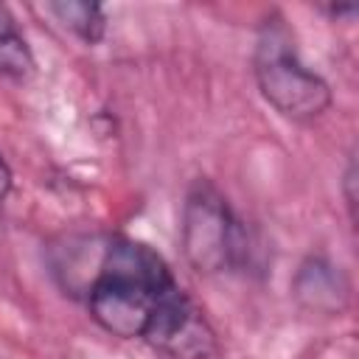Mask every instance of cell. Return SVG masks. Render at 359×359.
Returning a JSON list of instances; mask_svg holds the SVG:
<instances>
[{"instance_id":"obj_1","label":"cell","mask_w":359,"mask_h":359,"mask_svg":"<svg viewBox=\"0 0 359 359\" xmlns=\"http://www.w3.org/2000/svg\"><path fill=\"white\" fill-rule=\"evenodd\" d=\"M101 328L123 339H146L163 353L180 351L202 311L177 286L168 264L143 241L112 238L87 294Z\"/></svg>"},{"instance_id":"obj_2","label":"cell","mask_w":359,"mask_h":359,"mask_svg":"<svg viewBox=\"0 0 359 359\" xmlns=\"http://www.w3.org/2000/svg\"><path fill=\"white\" fill-rule=\"evenodd\" d=\"M255 79L264 98L286 118L309 121L328 109L331 90L294 53L283 20H266L255 48Z\"/></svg>"},{"instance_id":"obj_3","label":"cell","mask_w":359,"mask_h":359,"mask_svg":"<svg viewBox=\"0 0 359 359\" xmlns=\"http://www.w3.org/2000/svg\"><path fill=\"white\" fill-rule=\"evenodd\" d=\"M182 247L191 266L205 275L236 269L247 255V233L241 222L208 182H196L185 199Z\"/></svg>"},{"instance_id":"obj_4","label":"cell","mask_w":359,"mask_h":359,"mask_svg":"<svg viewBox=\"0 0 359 359\" xmlns=\"http://www.w3.org/2000/svg\"><path fill=\"white\" fill-rule=\"evenodd\" d=\"M297 294L309 297L314 309H339L345 297V283H342V275L334 272V266L314 261L303 266L297 278Z\"/></svg>"},{"instance_id":"obj_5","label":"cell","mask_w":359,"mask_h":359,"mask_svg":"<svg viewBox=\"0 0 359 359\" xmlns=\"http://www.w3.org/2000/svg\"><path fill=\"white\" fill-rule=\"evenodd\" d=\"M0 73L11 79H25L34 73L31 48L6 6H0Z\"/></svg>"},{"instance_id":"obj_6","label":"cell","mask_w":359,"mask_h":359,"mask_svg":"<svg viewBox=\"0 0 359 359\" xmlns=\"http://www.w3.org/2000/svg\"><path fill=\"white\" fill-rule=\"evenodd\" d=\"M48 11L56 14V20L65 28H70L79 39H84L90 45L104 36V8L98 3L59 0V3H48Z\"/></svg>"},{"instance_id":"obj_7","label":"cell","mask_w":359,"mask_h":359,"mask_svg":"<svg viewBox=\"0 0 359 359\" xmlns=\"http://www.w3.org/2000/svg\"><path fill=\"white\" fill-rule=\"evenodd\" d=\"M8 188H11V171H8V165H6V160H3V154H0V202L6 199Z\"/></svg>"},{"instance_id":"obj_8","label":"cell","mask_w":359,"mask_h":359,"mask_svg":"<svg viewBox=\"0 0 359 359\" xmlns=\"http://www.w3.org/2000/svg\"><path fill=\"white\" fill-rule=\"evenodd\" d=\"M353 182H356V168H353V163H351V168H348V174H345V185L351 188ZM348 205H351V210H353V205H356L353 196H351V191H348Z\"/></svg>"}]
</instances>
